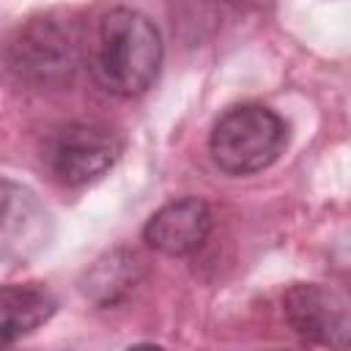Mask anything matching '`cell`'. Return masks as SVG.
<instances>
[{
  "instance_id": "obj_8",
  "label": "cell",
  "mask_w": 351,
  "mask_h": 351,
  "mask_svg": "<svg viewBox=\"0 0 351 351\" xmlns=\"http://www.w3.org/2000/svg\"><path fill=\"white\" fill-rule=\"evenodd\" d=\"M55 310L58 299L38 282L0 285V348L33 335L55 315Z\"/></svg>"
},
{
  "instance_id": "obj_6",
  "label": "cell",
  "mask_w": 351,
  "mask_h": 351,
  "mask_svg": "<svg viewBox=\"0 0 351 351\" xmlns=\"http://www.w3.org/2000/svg\"><path fill=\"white\" fill-rule=\"evenodd\" d=\"M282 315L288 326L313 346L343 348L348 343V307L329 285L293 282L282 293Z\"/></svg>"
},
{
  "instance_id": "obj_9",
  "label": "cell",
  "mask_w": 351,
  "mask_h": 351,
  "mask_svg": "<svg viewBox=\"0 0 351 351\" xmlns=\"http://www.w3.org/2000/svg\"><path fill=\"white\" fill-rule=\"evenodd\" d=\"M140 274H143L140 258L134 252L115 250L104 261H99L93 266V271L88 274L85 293L90 299H96L99 304H115L118 299H123L134 288V282L140 280Z\"/></svg>"
},
{
  "instance_id": "obj_2",
  "label": "cell",
  "mask_w": 351,
  "mask_h": 351,
  "mask_svg": "<svg viewBox=\"0 0 351 351\" xmlns=\"http://www.w3.org/2000/svg\"><path fill=\"white\" fill-rule=\"evenodd\" d=\"M80 60L82 41L77 27L52 14L25 22L3 47V69L25 90L66 88Z\"/></svg>"
},
{
  "instance_id": "obj_4",
  "label": "cell",
  "mask_w": 351,
  "mask_h": 351,
  "mask_svg": "<svg viewBox=\"0 0 351 351\" xmlns=\"http://www.w3.org/2000/svg\"><path fill=\"white\" fill-rule=\"evenodd\" d=\"M123 151L118 132L96 121H74L55 132L49 143V167L66 186H85L110 173Z\"/></svg>"
},
{
  "instance_id": "obj_1",
  "label": "cell",
  "mask_w": 351,
  "mask_h": 351,
  "mask_svg": "<svg viewBox=\"0 0 351 351\" xmlns=\"http://www.w3.org/2000/svg\"><path fill=\"white\" fill-rule=\"evenodd\" d=\"M165 47L159 27L134 8L107 11L93 33L90 71L112 96L132 99L145 93L162 69Z\"/></svg>"
},
{
  "instance_id": "obj_7",
  "label": "cell",
  "mask_w": 351,
  "mask_h": 351,
  "mask_svg": "<svg viewBox=\"0 0 351 351\" xmlns=\"http://www.w3.org/2000/svg\"><path fill=\"white\" fill-rule=\"evenodd\" d=\"M211 228L214 214L208 203L186 195L156 208L143 228V239L151 250L167 258H186L206 244Z\"/></svg>"
},
{
  "instance_id": "obj_3",
  "label": "cell",
  "mask_w": 351,
  "mask_h": 351,
  "mask_svg": "<svg viewBox=\"0 0 351 351\" xmlns=\"http://www.w3.org/2000/svg\"><path fill=\"white\" fill-rule=\"evenodd\" d=\"M288 145V123L266 104L228 107L208 137L214 165L228 176H252L271 167Z\"/></svg>"
},
{
  "instance_id": "obj_5",
  "label": "cell",
  "mask_w": 351,
  "mask_h": 351,
  "mask_svg": "<svg viewBox=\"0 0 351 351\" xmlns=\"http://www.w3.org/2000/svg\"><path fill=\"white\" fill-rule=\"evenodd\" d=\"M52 217L33 189L0 178V266H25L52 241Z\"/></svg>"
}]
</instances>
